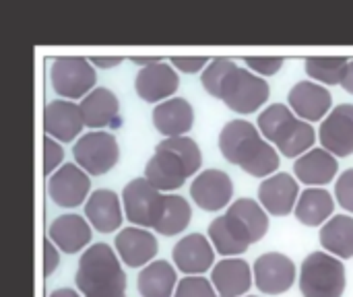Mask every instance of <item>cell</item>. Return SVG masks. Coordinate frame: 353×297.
I'll use <instances>...</instances> for the list:
<instances>
[{
    "label": "cell",
    "instance_id": "cell-41",
    "mask_svg": "<svg viewBox=\"0 0 353 297\" xmlns=\"http://www.w3.org/2000/svg\"><path fill=\"white\" fill-rule=\"evenodd\" d=\"M50 297H81L77 291L72 289H56L54 294H50Z\"/></svg>",
    "mask_w": 353,
    "mask_h": 297
},
{
    "label": "cell",
    "instance_id": "cell-26",
    "mask_svg": "<svg viewBox=\"0 0 353 297\" xmlns=\"http://www.w3.org/2000/svg\"><path fill=\"white\" fill-rule=\"evenodd\" d=\"M85 215L97 232L112 234L122 225L120 198L112 190H95L85 203Z\"/></svg>",
    "mask_w": 353,
    "mask_h": 297
},
{
    "label": "cell",
    "instance_id": "cell-32",
    "mask_svg": "<svg viewBox=\"0 0 353 297\" xmlns=\"http://www.w3.org/2000/svg\"><path fill=\"white\" fill-rule=\"evenodd\" d=\"M174 297H217L215 289L211 285V281H207L205 277H194L188 275L182 281H178L176 285V296Z\"/></svg>",
    "mask_w": 353,
    "mask_h": 297
},
{
    "label": "cell",
    "instance_id": "cell-22",
    "mask_svg": "<svg viewBox=\"0 0 353 297\" xmlns=\"http://www.w3.org/2000/svg\"><path fill=\"white\" fill-rule=\"evenodd\" d=\"M48 240L58 250L77 254L91 242V225L81 215H60L50 223Z\"/></svg>",
    "mask_w": 353,
    "mask_h": 297
},
{
    "label": "cell",
    "instance_id": "cell-6",
    "mask_svg": "<svg viewBox=\"0 0 353 297\" xmlns=\"http://www.w3.org/2000/svg\"><path fill=\"white\" fill-rule=\"evenodd\" d=\"M259 130L285 157L304 155L316 141L314 128L283 103H273L259 116Z\"/></svg>",
    "mask_w": 353,
    "mask_h": 297
},
{
    "label": "cell",
    "instance_id": "cell-30",
    "mask_svg": "<svg viewBox=\"0 0 353 297\" xmlns=\"http://www.w3.org/2000/svg\"><path fill=\"white\" fill-rule=\"evenodd\" d=\"M192 219V211L186 198L178 194H163V207L153 229L161 236H178L182 234Z\"/></svg>",
    "mask_w": 353,
    "mask_h": 297
},
{
    "label": "cell",
    "instance_id": "cell-15",
    "mask_svg": "<svg viewBox=\"0 0 353 297\" xmlns=\"http://www.w3.org/2000/svg\"><path fill=\"white\" fill-rule=\"evenodd\" d=\"M81 107L68 99H56L46 103L43 107V132L50 139L70 143L83 130Z\"/></svg>",
    "mask_w": 353,
    "mask_h": 297
},
{
    "label": "cell",
    "instance_id": "cell-14",
    "mask_svg": "<svg viewBox=\"0 0 353 297\" xmlns=\"http://www.w3.org/2000/svg\"><path fill=\"white\" fill-rule=\"evenodd\" d=\"M323 149L335 157H347L353 153V103L337 105L321 124Z\"/></svg>",
    "mask_w": 353,
    "mask_h": 297
},
{
    "label": "cell",
    "instance_id": "cell-9",
    "mask_svg": "<svg viewBox=\"0 0 353 297\" xmlns=\"http://www.w3.org/2000/svg\"><path fill=\"white\" fill-rule=\"evenodd\" d=\"M72 155L77 165L89 176H103L108 174L120 159V149L116 136L110 132H87L83 134L74 147Z\"/></svg>",
    "mask_w": 353,
    "mask_h": 297
},
{
    "label": "cell",
    "instance_id": "cell-4",
    "mask_svg": "<svg viewBox=\"0 0 353 297\" xmlns=\"http://www.w3.org/2000/svg\"><path fill=\"white\" fill-rule=\"evenodd\" d=\"M203 165L199 145L188 136H170L155 147L153 157L145 167V180L161 190L180 188Z\"/></svg>",
    "mask_w": 353,
    "mask_h": 297
},
{
    "label": "cell",
    "instance_id": "cell-28",
    "mask_svg": "<svg viewBox=\"0 0 353 297\" xmlns=\"http://www.w3.org/2000/svg\"><path fill=\"white\" fill-rule=\"evenodd\" d=\"M323 248L339 260L353 258V217L335 215L331 217L321 232Z\"/></svg>",
    "mask_w": 353,
    "mask_h": 297
},
{
    "label": "cell",
    "instance_id": "cell-36",
    "mask_svg": "<svg viewBox=\"0 0 353 297\" xmlns=\"http://www.w3.org/2000/svg\"><path fill=\"white\" fill-rule=\"evenodd\" d=\"M170 62L176 66V68H180L182 72H199V70H203L205 66H207V58L205 56H192V58H188V56H174V58H170Z\"/></svg>",
    "mask_w": 353,
    "mask_h": 297
},
{
    "label": "cell",
    "instance_id": "cell-35",
    "mask_svg": "<svg viewBox=\"0 0 353 297\" xmlns=\"http://www.w3.org/2000/svg\"><path fill=\"white\" fill-rule=\"evenodd\" d=\"M62 157H64L62 147L54 139L46 136L43 139V174L50 176L52 172H56V167L62 163Z\"/></svg>",
    "mask_w": 353,
    "mask_h": 297
},
{
    "label": "cell",
    "instance_id": "cell-7",
    "mask_svg": "<svg viewBox=\"0 0 353 297\" xmlns=\"http://www.w3.org/2000/svg\"><path fill=\"white\" fill-rule=\"evenodd\" d=\"M300 291L304 297H341L345 291V267L327 252H312L300 269Z\"/></svg>",
    "mask_w": 353,
    "mask_h": 297
},
{
    "label": "cell",
    "instance_id": "cell-31",
    "mask_svg": "<svg viewBox=\"0 0 353 297\" xmlns=\"http://www.w3.org/2000/svg\"><path fill=\"white\" fill-rule=\"evenodd\" d=\"M345 66H347V58L343 56H310L304 62L308 76L327 85H339Z\"/></svg>",
    "mask_w": 353,
    "mask_h": 297
},
{
    "label": "cell",
    "instance_id": "cell-33",
    "mask_svg": "<svg viewBox=\"0 0 353 297\" xmlns=\"http://www.w3.org/2000/svg\"><path fill=\"white\" fill-rule=\"evenodd\" d=\"M335 196L345 211L353 213V167L345 170L335 182Z\"/></svg>",
    "mask_w": 353,
    "mask_h": 297
},
{
    "label": "cell",
    "instance_id": "cell-20",
    "mask_svg": "<svg viewBox=\"0 0 353 297\" xmlns=\"http://www.w3.org/2000/svg\"><path fill=\"white\" fill-rule=\"evenodd\" d=\"M290 107L300 120L319 122L331 110V93L319 83H296L290 91Z\"/></svg>",
    "mask_w": 353,
    "mask_h": 297
},
{
    "label": "cell",
    "instance_id": "cell-34",
    "mask_svg": "<svg viewBox=\"0 0 353 297\" xmlns=\"http://www.w3.org/2000/svg\"><path fill=\"white\" fill-rule=\"evenodd\" d=\"M244 62L259 74H275L281 66H283V58L279 56H246Z\"/></svg>",
    "mask_w": 353,
    "mask_h": 297
},
{
    "label": "cell",
    "instance_id": "cell-21",
    "mask_svg": "<svg viewBox=\"0 0 353 297\" xmlns=\"http://www.w3.org/2000/svg\"><path fill=\"white\" fill-rule=\"evenodd\" d=\"M211 285L219 297H240L252 287V271L242 258H223L211 271Z\"/></svg>",
    "mask_w": 353,
    "mask_h": 297
},
{
    "label": "cell",
    "instance_id": "cell-5",
    "mask_svg": "<svg viewBox=\"0 0 353 297\" xmlns=\"http://www.w3.org/2000/svg\"><path fill=\"white\" fill-rule=\"evenodd\" d=\"M74 281L85 297H126V275L108 244H95L83 252Z\"/></svg>",
    "mask_w": 353,
    "mask_h": 297
},
{
    "label": "cell",
    "instance_id": "cell-16",
    "mask_svg": "<svg viewBox=\"0 0 353 297\" xmlns=\"http://www.w3.org/2000/svg\"><path fill=\"white\" fill-rule=\"evenodd\" d=\"M298 196H300L298 182L290 174H275L267 178L259 188L261 207L275 217L290 215L298 203Z\"/></svg>",
    "mask_w": 353,
    "mask_h": 297
},
{
    "label": "cell",
    "instance_id": "cell-2",
    "mask_svg": "<svg viewBox=\"0 0 353 297\" xmlns=\"http://www.w3.org/2000/svg\"><path fill=\"white\" fill-rule=\"evenodd\" d=\"M267 229L269 217L265 209L252 198H240L225 215L217 217L209 225V238L221 256H238L263 240Z\"/></svg>",
    "mask_w": 353,
    "mask_h": 297
},
{
    "label": "cell",
    "instance_id": "cell-1",
    "mask_svg": "<svg viewBox=\"0 0 353 297\" xmlns=\"http://www.w3.org/2000/svg\"><path fill=\"white\" fill-rule=\"evenodd\" d=\"M203 87L238 114H252L269 99V85L230 58H213L201 76Z\"/></svg>",
    "mask_w": 353,
    "mask_h": 297
},
{
    "label": "cell",
    "instance_id": "cell-23",
    "mask_svg": "<svg viewBox=\"0 0 353 297\" xmlns=\"http://www.w3.org/2000/svg\"><path fill=\"white\" fill-rule=\"evenodd\" d=\"M153 124L168 139L184 136L194 124V110L182 97L165 99L153 110Z\"/></svg>",
    "mask_w": 353,
    "mask_h": 297
},
{
    "label": "cell",
    "instance_id": "cell-40",
    "mask_svg": "<svg viewBox=\"0 0 353 297\" xmlns=\"http://www.w3.org/2000/svg\"><path fill=\"white\" fill-rule=\"evenodd\" d=\"M132 62L134 64H145V66H151V64H157V62H161L159 58H145V56H134L132 58Z\"/></svg>",
    "mask_w": 353,
    "mask_h": 297
},
{
    "label": "cell",
    "instance_id": "cell-38",
    "mask_svg": "<svg viewBox=\"0 0 353 297\" xmlns=\"http://www.w3.org/2000/svg\"><path fill=\"white\" fill-rule=\"evenodd\" d=\"M89 62L99 66V68H112V66H118L122 62V58L120 56H95Z\"/></svg>",
    "mask_w": 353,
    "mask_h": 297
},
{
    "label": "cell",
    "instance_id": "cell-24",
    "mask_svg": "<svg viewBox=\"0 0 353 297\" xmlns=\"http://www.w3.org/2000/svg\"><path fill=\"white\" fill-rule=\"evenodd\" d=\"M337 157L325 149H310L294 163V174L308 186H325L337 176Z\"/></svg>",
    "mask_w": 353,
    "mask_h": 297
},
{
    "label": "cell",
    "instance_id": "cell-37",
    "mask_svg": "<svg viewBox=\"0 0 353 297\" xmlns=\"http://www.w3.org/2000/svg\"><path fill=\"white\" fill-rule=\"evenodd\" d=\"M60 265V254H58V248L46 238V242H43V275L46 277H50L54 271H56V267Z\"/></svg>",
    "mask_w": 353,
    "mask_h": 297
},
{
    "label": "cell",
    "instance_id": "cell-18",
    "mask_svg": "<svg viewBox=\"0 0 353 297\" xmlns=\"http://www.w3.org/2000/svg\"><path fill=\"white\" fill-rule=\"evenodd\" d=\"M174 265L186 275H203L215 265V252L209 240L201 234L182 238L172 252Z\"/></svg>",
    "mask_w": 353,
    "mask_h": 297
},
{
    "label": "cell",
    "instance_id": "cell-27",
    "mask_svg": "<svg viewBox=\"0 0 353 297\" xmlns=\"http://www.w3.org/2000/svg\"><path fill=\"white\" fill-rule=\"evenodd\" d=\"M294 211L300 223L308 227H319L333 215L335 201L325 188H308L298 196Z\"/></svg>",
    "mask_w": 353,
    "mask_h": 297
},
{
    "label": "cell",
    "instance_id": "cell-3",
    "mask_svg": "<svg viewBox=\"0 0 353 297\" xmlns=\"http://www.w3.org/2000/svg\"><path fill=\"white\" fill-rule=\"evenodd\" d=\"M219 151L230 163L254 178H267L279 167V155L273 145L246 120H232L223 126L219 132Z\"/></svg>",
    "mask_w": 353,
    "mask_h": 297
},
{
    "label": "cell",
    "instance_id": "cell-17",
    "mask_svg": "<svg viewBox=\"0 0 353 297\" xmlns=\"http://www.w3.org/2000/svg\"><path fill=\"white\" fill-rule=\"evenodd\" d=\"M116 252L124 265L130 269H139L143 265H149L157 254V240L155 236L145 227H126L116 236Z\"/></svg>",
    "mask_w": 353,
    "mask_h": 297
},
{
    "label": "cell",
    "instance_id": "cell-25",
    "mask_svg": "<svg viewBox=\"0 0 353 297\" xmlns=\"http://www.w3.org/2000/svg\"><path fill=\"white\" fill-rule=\"evenodd\" d=\"M79 107H81L83 124L89 128L101 130L105 126H112L118 120L120 103H118V97L110 89L97 87L85 95V99L79 103Z\"/></svg>",
    "mask_w": 353,
    "mask_h": 297
},
{
    "label": "cell",
    "instance_id": "cell-19",
    "mask_svg": "<svg viewBox=\"0 0 353 297\" xmlns=\"http://www.w3.org/2000/svg\"><path fill=\"white\" fill-rule=\"evenodd\" d=\"M178 85H180V79L176 70L168 66L165 62H157V64L141 68L134 79V89L139 97L151 103L172 97L178 91Z\"/></svg>",
    "mask_w": 353,
    "mask_h": 297
},
{
    "label": "cell",
    "instance_id": "cell-8",
    "mask_svg": "<svg viewBox=\"0 0 353 297\" xmlns=\"http://www.w3.org/2000/svg\"><path fill=\"white\" fill-rule=\"evenodd\" d=\"M52 87L58 95L66 99H79L93 91L95 70L91 62L83 56H58L52 60L50 68Z\"/></svg>",
    "mask_w": 353,
    "mask_h": 297
},
{
    "label": "cell",
    "instance_id": "cell-12",
    "mask_svg": "<svg viewBox=\"0 0 353 297\" xmlns=\"http://www.w3.org/2000/svg\"><path fill=\"white\" fill-rule=\"evenodd\" d=\"M89 188H91L89 174H85L79 165L72 163L60 165V170H56L48 180L50 198L64 209H74L83 205V201L89 194Z\"/></svg>",
    "mask_w": 353,
    "mask_h": 297
},
{
    "label": "cell",
    "instance_id": "cell-42",
    "mask_svg": "<svg viewBox=\"0 0 353 297\" xmlns=\"http://www.w3.org/2000/svg\"><path fill=\"white\" fill-rule=\"evenodd\" d=\"M248 297H254V296H248Z\"/></svg>",
    "mask_w": 353,
    "mask_h": 297
},
{
    "label": "cell",
    "instance_id": "cell-10",
    "mask_svg": "<svg viewBox=\"0 0 353 297\" xmlns=\"http://www.w3.org/2000/svg\"><path fill=\"white\" fill-rule=\"evenodd\" d=\"M122 203L126 219L130 223H134L137 227L153 229L163 207V194L153 188L145 178H137L124 186Z\"/></svg>",
    "mask_w": 353,
    "mask_h": 297
},
{
    "label": "cell",
    "instance_id": "cell-29",
    "mask_svg": "<svg viewBox=\"0 0 353 297\" xmlns=\"http://www.w3.org/2000/svg\"><path fill=\"white\" fill-rule=\"evenodd\" d=\"M139 294L143 297H172L178 285L176 269L165 260L149 263L139 275Z\"/></svg>",
    "mask_w": 353,
    "mask_h": 297
},
{
    "label": "cell",
    "instance_id": "cell-11",
    "mask_svg": "<svg viewBox=\"0 0 353 297\" xmlns=\"http://www.w3.org/2000/svg\"><path fill=\"white\" fill-rule=\"evenodd\" d=\"M254 281L259 291L267 296H281L288 289H292L296 281V265L292 258L279 252H267L256 258L252 269Z\"/></svg>",
    "mask_w": 353,
    "mask_h": 297
},
{
    "label": "cell",
    "instance_id": "cell-13",
    "mask_svg": "<svg viewBox=\"0 0 353 297\" xmlns=\"http://www.w3.org/2000/svg\"><path fill=\"white\" fill-rule=\"evenodd\" d=\"M190 196L203 211L215 213L230 205L234 196V184L225 172L205 170L194 178L190 186Z\"/></svg>",
    "mask_w": 353,
    "mask_h": 297
},
{
    "label": "cell",
    "instance_id": "cell-39",
    "mask_svg": "<svg viewBox=\"0 0 353 297\" xmlns=\"http://www.w3.org/2000/svg\"><path fill=\"white\" fill-rule=\"evenodd\" d=\"M347 93H352L353 95V60H347V66H345V70H343V74H341V83H339Z\"/></svg>",
    "mask_w": 353,
    "mask_h": 297
}]
</instances>
